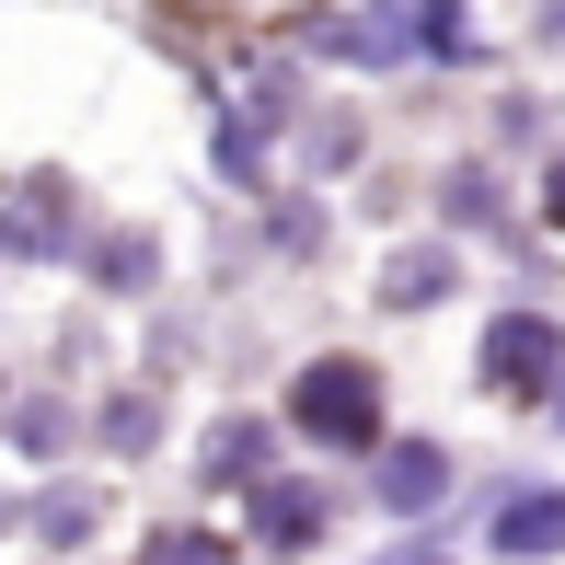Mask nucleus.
Wrapping results in <instances>:
<instances>
[{
	"mask_svg": "<svg viewBox=\"0 0 565 565\" xmlns=\"http://www.w3.org/2000/svg\"><path fill=\"white\" fill-rule=\"evenodd\" d=\"M543 209H554V220H565V162H554V185H543Z\"/></svg>",
	"mask_w": 565,
	"mask_h": 565,
	"instance_id": "obj_6",
	"label": "nucleus"
},
{
	"mask_svg": "<svg viewBox=\"0 0 565 565\" xmlns=\"http://www.w3.org/2000/svg\"><path fill=\"white\" fill-rule=\"evenodd\" d=\"M427 484H439V450H393V508H416Z\"/></svg>",
	"mask_w": 565,
	"mask_h": 565,
	"instance_id": "obj_4",
	"label": "nucleus"
},
{
	"mask_svg": "<svg viewBox=\"0 0 565 565\" xmlns=\"http://www.w3.org/2000/svg\"><path fill=\"white\" fill-rule=\"evenodd\" d=\"M289 416L312 427V439H381V370H358V358H323V370H300V393H289Z\"/></svg>",
	"mask_w": 565,
	"mask_h": 565,
	"instance_id": "obj_1",
	"label": "nucleus"
},
{
	"mask_svg": "<svg viewBox=\"0 0 565 565\" xmlns=\"http://www.w3.org/2000/svg\"><path fill=\"white\" fill-rule=\"evenodd\" d=\"M312 531V497H266V543H300Z\"/></svg>",
	"mask_w": 565,
	"mask_h": 565,
	"instance_id": "obj_5",
	"label": "nucleus"
},
{
	"mask_svg": "<svg viewBox=\"0 0 565 565\" xmlns=\"http://www.w3.org/2000/svg\"><path fill=\"white\" fill-rule=\"evenodd\" d=\"M484 370H497L508 393H520V381L543 393V370H554V323H520V312H508L497 335H484Z\"/></svg>",
	"mask_w": 565,
	"mask_h": 565,
	"instance_id": "obj_2",
	"label": "nucleus"
},
{
	"mask_svg": "<svg viewBox=\"0 0 565 565\" xmlns=\"http://www.w3.org/2000/svg\"><path fill=\"white\" fill-rule=\"evenodd\" d=\"M497 543H508V554H554V543H565V497H520V508L497 520Z\"/></svg>",
	"mask_w": 565,
	"mask_h": 565,
	"instance_id": "obj_3",
	"label": "nucleus"
}]
</instances>
